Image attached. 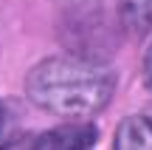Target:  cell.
<instances>
[{
  "instance_id": "obj_1",
  "label": "cell",
  "mask_w": 152,
  "mask_h": 150,
  "mask_svg": "<svg viewBox=\"0 0 152 150\" xmlns=\"http://www.w3.org/2000/svg\"><path fill=\"white\" fill-rule=\"evenodd\" d=\"M118 74L102 60L79 54L48 57L26 74V96L59 119H93L110 105Z\"/></svg>"
},
{
  "instance_id": "obj_2",
  "label": "cell",
  "mask_w": 152,
  "mask_h": 150,
  "mask_svg": "<svg viewBox=\"0 0 152 150\" xmlns=\"http://www.w3.org/2000/svg\"><path fill=\"white\" fill-rule=\"evenodd\" d=\"M96 139H99L96 125L71 119L68 125H59L54 130L39 133L31 147H37V150H87L96 145Z\"/></svg>"
},
{
  "instance_id": "obj_3",
  "label": "cell",
  "mask_w": 152,
  "mask_h": 150,
  "mask_svg": "<svg viewBox=\"0 0 152 150\" xmlns=\"http://www.w3.org/2000/svg\"><path fill=\"white\" fill-rule=\"evenodd\" d=\"M115 150H152V119L149 116H127L115 128Z\"/></svg>"
},
{
  "instance_id": "obj_4",
  "label": "cell",
  "mask_w": 152,
  "mask_h": 150,
  "mask_svg": "<svg viewBox=\"0 0 152 150\" xmlns=\"http://www.w3.org/2000/svg\"><path fill=\"white\" fill-rule=\"evenodd\" d=\"M118 23L132 37L152 34V0H118Z\"/></svg>"
},
{
  "instance_id": "obj_5",
  "label": "cell",
  "mask_w": 152,
  "mask_h": 150,
  "mask_svg": "<svg viewBox=\"0 0 152 150\" xmlns=\"http://www.w3.org/2000/svg\"><path fill=\"white\" fill-rule=\"evenodd\" d=\"M56 9L65 17L68 28L73 31H90L102 17V0H56Z\"/></svg>"
},
{
  "instance_id": "obj_6",
  "label": "cell",
  "mask_w": 152,
  "mask_h": 150,
  "mask_svg": "<svg viewBox=\"0 0 152 150\" xmlns=\"http://www.w3.org/2000/svg\"><path fill=\"white\" fill-rule=\"evenodd\" d=\"M141 74H144V82H147V88L152 91V43L147 45V51H144V62H141Z\"/></svg>"
},
{
  "instance_id": "obj_7",
  "label": "cell",
  "mask_w": 152,
  "mask_h": 150,
  "mask_svg": "<svg viewBox=\"0 0 152 150\" xmlns=\"http://www.w3.org/2000/svg\"><path fill=\"white\" fill-rule=\"evenodd\" d=\"M3 128H6V108H3V102H0V136H3Z\"/></svg>"
}]
</instances>
